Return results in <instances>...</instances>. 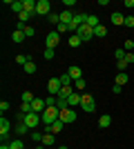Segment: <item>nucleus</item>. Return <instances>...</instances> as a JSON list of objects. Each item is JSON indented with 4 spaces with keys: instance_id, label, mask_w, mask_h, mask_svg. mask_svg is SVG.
<instances>
[{
    "instance_id": "30",
    "label": "nucleus",
    "mask_w": 134,
    "mask_h": 149,
    "mask_svg": "<svg viewBox=\"0 0 134 149\" xmlns=\"http://www.w3.org/2000/svg\"><path fill=\"white\" fill-rule=\"evenodd\" d=\"M43 56L47 58V60H51V58L56 56V49H47V47H45V51H43Z\"/></svg>"
},
{
    "instance_id": "20",
    "label": "nucleus",
    "mask_w": 134,
    "mask_h": 149,
    "mask_svg": "<svg viewBox=\"0 0 134 149\" xmlns=\"http://www.w3.org/2000/svg\"><path fill=\"white\" fill-rule=\"evenodd\" d=\"M94 36L96 38H105V36H107V27H105V25H98L94 29Z\"/></svg>"
},
{
    "instance_id": "39",
    "label": "nucleus",
    "mask_w": 134,
    "mask_h": 149,
    "mask_svg": "<svg viewBox=\"0 0 134 149\" xmlns=\"http://www.w3.org/2000/svg\"><path fill=\"white\" fill-rule=\"evenodd\" d=\"M128 65H130L128 60H119V62H116V67H119V71H125V69H128Z\"/></svg>"
},
{
    "instance_id": "11",
    "label": "nucleus",
    "mask_w": 134,
    "mask_h": 149,
    "mask_svg": "<svg viewBox=\"0 0 134 149\" xmlns=\"http://www.w3.org/2000/svg\"><path fill=\"white\" fill-rule=\"evenodd\" d=\"M81 102H83V93H76V91H74V93L69 96V98H67V105H69L72 109H76V107L81 105Z\"/></svg>"
},
{
    "instance_id": "8",
    "label": "nucleus",
    "mask_w": 134,
    "mask_h": 149,
    "mask_svg": "<svg viewBox=\"0 0 134 149\" xmlns=\"http://www.w3.org/2000/svg\"><path fill=\"white\" fill-rule=\"evenodd\" d=\"M58 118L63 120L65 125L74 123V120H76V109H72V107H67V109H63V111H60V116H58Z\"/></svg>"
},
{
    "instance_id": "3",
    "label": "nucleus",
    "mask_w": 134,
    "mask_h": 149,
    "mask_svg": "<svg viewBox=\"0 0 134 149\" xmlns=\"http://www.w3.org/2000/svg\"><path fill=\"white\" fill-rule=\"evenodd\" d=\"M51 13V2L49 0H38L36 2V16H49Z\"/></svg>"
},
{
    "instance_id": "22",
    "label": "nucleus",
    "mask_w": 134,
    "mask_h": 149,
    "mask_svg": "<svg viewBox=\"0 0 134 149\" xmlns=\"http://www.w3.org/2000/svg\"><path fill=\"white\" fill-rule=\"evenodd\" d=\"M25 33H22V31H20V29H16V31H13V33H11V40H13V42H22V40H25Z\"/></svg>"
},
{
    "instance_id": "15",
    "label": "nucleus",
    "mask_w": 134,
    "mask_h": 149,
    "mask_svg": "<svg viewBox=\"0 0 134 149\" xmlns=\"http://www.w3.org/2000/svg\"><path fill=\"white\" fill-rule=\"evenodd\" d=\"M67 74H69L72 78H74V80H78V78H83V71H81V67H76V65H72Z\"/></svg>"
},
{
    "instance_id": "10",
    "label": "nucleus",
    "mask_w": 134,
    "mask_h": 149,
    "mask_svg": "<svg viewBox=\"0 0 134 149\" xmlns=\"http://www.w3.org/2000/svg\"><path fill=\"white\" fill-rule=\"evenodd\" d=\"M63 127H65V123L60 118L56 120V123L54 125H49V127H45V131H47V134H54V136H56V134H60V131H63Z\"/></svg>"
},
{
    "instance_id": "14",
    "label": "nucleus",
    "mask_w": 134,
    "mask_h": 149,
    "mask_svg": "<svg viewBox=\"0 0 134 149\" xmlns=\"http://www.w3.org/2000/svg\"><path fill=\"white\" fill-rule=\"evenodd\" d=\"M67 42H69V47H74V49H76V47H81V45H83V38L78 36V33H72Z\"/></svg>"
},
{
    "instance_id": "40",
    "label": "nucleus",
    "mask_w": 134,
    "mask_h": 149,
    "mask_svg": "<svg viewBox=\"0 0 134 149\" xmlns=\"http://www.w3.org/2000/svg\"><path fill=\"white\" fill-rule=\"evenodd\" d=\"M56 31H58V33H65V31H69V27H67V25H63V22H60Z\"/></svg>"
},
{
    "instance_id": "5",
    "label": "nucleus",
    "mask_w": 134,
    "mask_h": 149,
    "mask_svg": "<svg viewBox=\"0 0 134 149\" xmlns=\"http://www.w3.org/2000/svg\"><path fill=\"white\" fill-rule=\"evenodd\" d=\"M60 89H63L60 78H49V82H47V91H49V96H58Z\"/></svg>"
},
{
    "instance_id": "6",
    "label": "nucleus",
    "mask_w": 134,
    "mask_h": 149,
    "mask_svg": "<svg viewBox=\"0 0 134 149\" xmlns=\"http://www.w3.org/2000/svg\"><path fill=\"white\" fill-rule=\"evenodd\" d=\"M58 42H60V33H58V31H51V33H47V38H45L47 49H56Z\"/></svg>"
},
{
    "instance_id": "34",
    "label": "nucleus",
    "mask_w": 134,
    "mask_h": 149,
    "mask_svg": "<svg viewBox=\"0 0 134 149\" xmlns=\"http://www.w3.org/2000/svg\"><path fill=\"white\" fill-rule=\"evenodd\" d=\"M32 140L34 143H43V134L40 131H32Z\"/></svg>"
},
{
    "instance_id": "4",
    "label": "nucleus",
    "mask_w": 134,
    "mask_h": 149,
    "mask_svg": "<svg viewBox=\"0 0 134 149\" xmlns=\"http://www.w3.org/2000/svg\"><path fill=\"white\" fill-rule=\"evenodd\" d=\"M81 107H83V111L92 113L96 109V102H94V96L92 93H83V102H81Z\"/></svg>"
},
{
    "instance_id": "27",
    "label": "nucleus",
    "mask_w": 134,
    "mask_h": 149,
    "mask_svg": "<svg viewBox=\"0 0 134 149\" xmlns=\"http://www.w3.org/2000/svg\"><path fill=\"white\" fill-rule=\"evenodd\" d=\"M85 85H87V82H85V78H78V80H74V89H76V91H83Z\"/></svg>"
},
{
    "instance_id": "16",
    "label": "nucleus",
    "mask_w": 134,
    "mask_h": 149,
    "mask_svg": "<svg viewBox=\"0 0 134 149\" xmlns=\"http://www.w3.org/2000/svg\"><path fill=\"white\" fill-rule=\"evenodd\" d=\"M54 143H56V138H54V134H43V143L45 147H54Z\"/></svg>"
},
{
    "instance_id": "29",
    "label": "nucleus",
    "mask_w": 134,
    "mask_h": 149,
    "mask_svg": "<svg viewBox=\"0 0 134 149\" xmlns=\"http://www.w3.org/2000/svg\"><path fill=\"white\" fill-rule=\"evenodd\" d=\"M67 107H69V105H67V100H65V98H58V102H56V109H58V111H63V109H67Z\"/></svg>"
},
{
    "instance_id": "19",
    "label": "nucleus",
    "mask_w": 134,
    "mask_h": 149,
    "mask_svg": "<svg viewBox=\"0 0 134 149\" xmlns=\"http://www.w3.org/2000/svg\"><path fill=\"white\" fill-rule=\"evenodd\" d=\"M22 7H25V11L36 13V2H34V0H22Z\"/></svg>"
},
{
    "instance_id": "28",
    "label": "nucleus",
    "mask_w": 134,
    "mask_h": 149,
    "mask_svg": "<svg viewBox=\"0 0 134 149\" xmlns=\"http://www.w3.org/2000/svg\"><path fill=\"white\" fill-rule=\"evenodd\" d=\"M47 18H49L51 25H60V13H49Z\"/></svg>"
},
{
    "instance_id": "1",
    "label": "nucleus",
    "mask_w": 134,
    "mask_h": 149,
    "mask_svg": "<svg viewBox=\"0 0 134 149\" xmlns=\"http://www.w3.org/2000/svg\"><path fill=\"white\" fill-rule=\"evenodd\" d=\"M40 116H43V125H45V127H49V125H54V123L58 120L60 111H58L56 107H47V109H45V111L40 113Z\"/></svg>"
},
{
    "instance_id": "18",
    "label": "nucleus",
    "mask_w": 134,
    "mask_h": 149,
    "mask_svg": "<svg viewBox=\"0 0 134 149\" xmlns=\"http://www.w3.org/2000/svg\"><path fill=\"white\" fill-rule=\"evenodd\" d=\"M123 22H125V16H123V13H119V11L112 13V25H123Z\"/></svg>"
},
{
    "instance_id": "24",
    "label": "nucleus",
    "mask_w": 134,
    "mask_h": 149,
    "mask_svg": "<svg viewBox=\"0 0 134 149\" xmlns=\"http://www.w3.org/2000/svg\"><path fill=\"white\" fill-rule=\"evenodd\" d=\"M11 11H16V13H22V11H25L22 0H16V2H11Z\"/></svg>"
},
{
    "instance_id": "25",
    "label": "nucleus",
    "mask_w": 134,
    "mask_h": 149,
    "mask_svg": "<svg viewBox=\"0 0 134 149\" xmlns=\"http://www.w3.org/2000/svg\"><path fill=\"white\" fill-rule=\"evenodd\" d=\"M85 25H89L92 29H96V27L101 25V22H98V16H87V22H85Z\"/></svg>"
},
{
    "instance_id": "50",
    "label": "nucleus",
    "mask_w": 134,
    "mask_h": 149,
    "mask_svg": "<svg viewBox=\"0 0 134 149\" xmlns=\"http://www.w3.org/2000/svg\"><path fill=\"white\" fill-rule=\"evenodd\" d=\"M132 40H134V38H132Z\"/></svg>"
},
{
    "instance_id": "49",
    "label": "nucleus",
    "mask_w": 134,
    "mask_h": 149,
    "mask_svg": "<svg viewBox=\"0 0 134 149\" xmlns=\"http://www.w3.org/2000/svg\"><path fill=\"white\" fill-rule=\"evenodd\" d=\"M47 149H56V147H47Z\"/></svg>"
},
{
    "instance_id": "36",
    "label": "nucleus",
    "mask_w": 134,
    "mask_h": 149,
    "mask_svg": "<svg viewBox=\"0 0 134 149\" xmlns=\"http://www.w3.org/2000/svg\"><path fill=\"white\" fill-rule=\"evenodd\" d=\"M125 54H128L125 49H116V51H114V58H116V60H123V58H125Z\"/></svg>"
},
{
    "instance_id": "32",
    "label": "nucleus",
    "mask_w": 134,
    "mask_h": 149,
    "mask_svg": "<svg viewBox=\"0 0 134 149\" xmlns=\"http://www.w3.org/2000/svg\"><path fill=\"white\" fill-rule=\"evenodd\" d=\"M9 147H11V149H25V145H22V140H11Z\"/></svg>"
},
{
    "instance_id": "47",
    "label": "nucleus",
    "mask_w": 134,
    "mask_h": 149,
    "mask_svg": "<svg viewBox=\"0 0 134 149\" xmlns=\"http://www.w3.org/2000/svg\"><path fill=\"white\" fill-rule=\"evenodd\" d=\"M36 149H47V147H45V145H38V147H36Z\"/></svg>"
},
{
    "instance_id": "42",
    "label": "nucleus",
    "mask_w": 134,
    "mask_h": 149,
    "mask_svg": "<svg viewBox=\"0 0 134 149\" xmlns=\"http://www.w3.org/2000/svg\"><path fill=\"white\" fill-rule=\"evenodd\" d=\"M123 60H128L130 65H132V62H134V54H132V51H130V54H125V58H123Z\"/></svg>"
},
{
    "instance_id": "7",
    "label": "nucleus",
    "mask_w": 134,
    "mask_h": 149,
    "mask_svg": "<svg viewBox=\"0 0 134 149\" xmlns=\"http://www.w3.org/2000/svg\"><path fill=\"white\" fill-rule=\"evenodd\" d=\"M9 134H11V123L2 116V118H0V138H2V143L9 138Z\"/></svg>"
},
{
    "instance_id": "38",
    "label": "nucleus",
    "mask_w": 134,
    "mask_h": 149,
    "mask_svg": "<svg viewBox=\"0 0 134 149\" xmlns=\"http://www.w3.org/2000/svg\"><path fill=\"white\" fill-rule=\"evenodd\" d=\"M123 27H130V29H132V27H134V16H125V22H123Z\"/></svg>"
},
{
    "instance_id": "46",
    "label": "nucleus",
    "mask_w": 134,
    "mask_h": 149,
    "mask_svg": "<svg viewBox=\"0 0 134 149\" xmlns=\"http://www.w3.org/2000/svg\"><path fill=\"white\" fill-rule=\"evenodd\" d=\"M0 149H11V147H9L7 143H2V145H0Z\"/></svg>"
},
{
    "instance_id": "35",
    "label": "nucleus",
    "mask_w": 134,
    "mask_h": 149,
    "mask_svg": "<svg viewBox=\"0 0 134 149\" xmlns=\"http://www.w3.org/2000/svg\"><path fill=\"white\" fill-rule=\"evenodd\" d=\"M27 131H29V127H27L25 123H20L18 127H16V134H27Z\"/></svg>"
},
{
    "instance_id": "37",
    "label": "nucleus",
    "mask_w": 134,
    "mask_h": 149,
    "mask_svg": "<svg viewBox=\"0 0 134 149\" xmlns=\"http://www.w3.org/2000/svg\"><path fill=\"white\" fill-rule=\"evenodd\" d=\"M123 49H125V51L130 54V51L134 49V40H125V42H123Z\"/></svg>"
},
{
    "instance_id": "33",
    "label": "nucleus",
    "mask_w": 134,
    "mask_h": 149,
    "mask_svg": "<svg viewBox=\"0 0 134 149\" xmlns=\"http://www.w3.org/2000/svg\"><path fill=\"white\" fill-rule=\"evenodd\" d=\"M25 71H27V74H34V71H36V62L29 60V62L25 65Z\"/></svg>"
},
{
    "instance_id": "43",
    "label": "nucleus",
    "mask_w": 134,
    "mask_h": 149,
    "mask_svg": "<svg viewBox=\"0 0 134 149\" xmlns=\"http://www.w3.org/2000/svg\"><path fill=\"white\" fill-rule=\"evenodd\" d=\"M112 91H114V93H121V91H123V87H121V85H116V82H114V87H112Z\"/></svg>"
},
{
    "instance_id": "2",
    "label": "nucleus",
    "mask_w": 134,
    "mask_h": 149,
    "mask_svg": "<svg viewBox=\"0 0 134 149\" xmlns=\"http://www.w3.org/2000/svg\"><path fill=\"white\" fill-rule=\"evenodd\" d=\"M22 123H25L29 129H36V127L43 123V116H40V113H36V111H34V113H27L25 118H22Z\"/></svg>"
},
{
    "instance_id": "26",
    "label": "nucleus",
    "mask_w": 134,
    "mask_h": 149,
    "mask_svg": "<svg viewBox=\"0 0 134 149\" xmlns=\"http://www.w3.org/2000/svg\"><path fill=\"white\" fill-rule=\"evenodd\" d=\"M32 16H34V13H29V11H22V13H18V18H20V22H22V25H27V22L32 20Z\"/></svg>"
},
{
    "instance_id": "21",
    "label": "nucleus",
    "mask_w": 134,
    "mask_h": 149,
    "mask_svg": "<svg viewBox=\"0 0 134 149\" xmlns=\"http://www.w3.org/2000/svg\"><path fill=\"white\" fill-rule=\"evenodd\" d=\"M128 80H130V76L125 74V71H119V76H116V85H121V87H123Z\"/></svg>"
},
{
    "instance_id": "9",
    "label": "nucleus",
    "mask_w": 134,
    "mask_h": 149,
    "mask_svg": "<svg viewBox=\"0 0 134 149\" xmlns=\"http://www.w3.org/2000/svg\"><path fill=\"white\" fill-rule=\"evenodd\" d=\"M76 33H78L81 38H83V42H87V40H92V38H94V29H92L89 25L78 27V31H76Z\"/></svg>"
},
{
    "instance_id": "13",
    "label": "nucleus",
    "mask_w": 134,
    "mask_h": 149,
    "mask_svg": "<svg viewBox=\"0 0 134 149\" xmlns=\"http://www.w3.org/2000/svg\"><path fill=\"white\" fill-rule=\"evenodd\" d=\"M74 16H76V13H72L69 9H65V11L60 13V22H63V25H69L72 20H74Z\"/></svg>"
},
{
    "instance_id": "12",
    "label": "nucleus",
    "mask_w": 134,
    "mask_h": 149,
    "mask_svg": "<svg viewBox=\"0 0 134 149\" xmlns=\"http://www.w3.org/2000/svg\"><path fill=\"white\" fill-rule=\"evenodd\" d=\"M32 107H34V111H36V113H43L45 109H47V102H45V98H34Z\"/></svg>"
},
{
    "instance_id": "45",
    "label": "nucleus",
    "mask_w": 134,
    "mask_h": 149,
    "mask_svg": "<svg viewBox=\"0 0 134 149\" xmlns=\"http://www.w3.org/2000/svg\"><path fill=\"white\" fill-rule=\"evenodd\" d=\"M123 5H125V7H130V9H134V0H125Z\"/></svg>"
},
{
    "instance_id": "44",
    "label": "nucleus",
    "mask_w": 134,
    "mask_h": 149,
    "mask_svg": "<svg viewBox=\"0 0 134 149\" xmlns=\"http://www.w3.org/2000/svg\"><path fill=\"white\" fill-rule=\"evenodd\" d=\"M63 5H67V7H74V5H76V0H63Z\"/></svg>"
},
{
    "instance_id": "41",
    "label": "nucleus",
    "mask_w": 134,
    "mask_h": 149,
    "mask_svg": "<svg viewBox=\"0 0 134 149\" xmlns=\"http://www.w3.org/2000/svg\"><path fill=\"white\" fill-rule=\"evenodd\" d=\"M7 109H9V102H7V100H2V102H0V111L5 113V111H7Z\"/></svg>"
},
{
    "instance_id": "48",
    "label": "nucleus",
    "mask_w": 134,
    "mask_h": 149,
    "mask_svg": "<svg viewBox=\"0 0 134 149\" xmlns=\"http://www.w3.org/2000/svg\"><path fill=\"white\" fill-rule=\"evenodd\" d=\"M58 149H67V147H58Z\"/></svg>"
},
{
    "instance_id": "23",
    "label": "nucleus",
    "mask_w": 134,
    "mask_h": 149,
    "mask_svg": "<svg viewBox=\"0 0 134 149\" xmlns=\"http://www.w3.org/2000/svg\"><path fill=\"white\" fill-rule=\"evenodd\" d=\"M60 78V82H63V87H69V85H74V78H72L69 74H63V76H58Z\"/></svg>"
},
{
    "instance_id": "17",
    "label": "nucleus",
    "mask_w": 134,
    "mask_h": 149,
    "mask_svg": "<svg viewBox=\"0 0 134 149\" xmlns=\"http://www.w3.org/2000/svg\"><path fill=\"white\" fill-rule=\"evenodd\" d=\"M109 125H112V116H109V113H103L101 118H98V127L105 129V127H109Z\"/></svg>"
},
{
    "instance_id": "31",
    "label": "nucleus",
    "mask_w": 134,
    "mask_h": 149,
    "mask_svg": "<svg viewBox=\"0 0 134 149\" xmlns=\"http://www.w3.org/2000/svg\"><path fill=\"white\" fill-rule=\"evenodd\" d=\"M34 98H36V96H34L32 91H25V93H22V102H34Z\"/></svg>"
}]
</instances>
